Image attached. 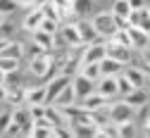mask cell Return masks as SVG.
<instances>
[{"instance_id": "38", "label": "cell", "mask_w": 150, "mask_h": 138, "mask_svg": "<svg viewBox=\"0 0 150 138\" xmlns=\"http://www.w3.org/2000/svg\"><path fill=\"white\" fill-rule=\"evenodd\" d=\"M12 122V112H3L0 114V136H3V131H5V126Z\"/></svg>"}, {"instance_id": "4", "label": "cell", "mask_w": 150, "mask_h": 138, "mask_svg": "<svg viewBox=\"0 0 150 138\" xmlns=\"http://www.w3.org/2000/svg\"><path fill=\"white\" fill-rule=\"evenodd\" d=\"M69 86L74 88V95H76V100H81V98H86L88 93L96 91V81H91V79H88V76H83L81 71H76V74L71 76Z\"/></svg>"}, {"instance_id": "32", "label": "cell", "mask_w": 150, "mask_h": 138, "mask_svg": "<svg viewBox=\"0 0 150 138\" xmlns=\"http://www.w3.org/2000/svg\"><path fill=\"white\" fill-rule=\"evenodd\" d=\"M38 29L45 31V33H55V31L60 29V22H57V19H48V17H43L41 22H38Z\"/></svg>"}, {"instance_id": "21", "label": "cell", "mask_w": 150, "mask_h": 138, "mask_svg": "<svg viewBox=\"0 0 150 138\" xmlns=\"http://www.w3.org/2000/svg\"><path fill=\"white\" fill-rule=\"evenodd\" d=\"M43 117H45L52 126H67V119L62 117V112L55 107V105H48V103H45V114H43Z\"/></svg>"}, {"instance_id": "44", "label": "cell", "mask_w": 150, "mask_h": 138, "mask_svg": "<svg viewBox=\"0 0 150 138\" xmlns=\"http://www.w3.org/2000/svg\"><path fill=\"white\" fill-rule=\"evenodd\" d=\"M0 19H3V17H0Z\"/></svg>"}, {"instance_id": "31", "label": "cell", "mask_w": 150, "mask_h": 138, "mask_svg": "<svg viewBox=\"0 0 150 138\" xmlns=\"http://www.w3.org/2000/svg\"><path fill=\"white\" fill-rule=\"evenodd\" d=\"M50 3H52L55 10H57L60 19H62L64 14H71V0H50Z\"/></svg>"}, {"instance_id": "1", "label": "cell", "mask_w": 150, "mask_h": 138, "mask_svg": "<svg viewBox=\"0 0 150 138\" xmlns=\"http://www.w3.org/2000/svg\"><path fill=\"white\" fill-rule=\"evenodd\" d=\"M91 24H93V29L98 31V36H100V38H105V41H107V38L117 31L115 14H112V12H100V14H96Z\"/></svg>"}, {"instance_id": "5", "label": "cell", "mask_w": 150, "mask_h": 138, "mask_svg": "<svg viewBox=\"0 0 150 138\" xmlns=\"http://www.w3.org/2000/svg\"><path fill=\"white\" fill-rule=\"evenodd\" d=\"M126 24L129 26H136V29H143V31H150V12H148V5L145 7H138V10H131L126 14Z\"/></svg>"}, {"instance_id": "18", "label": "cell", "mask_w": 150, "mask_h": 138, "mask_svg": "<svg viewBox=\"0 0 150 138\" xmlns=\"http://www.w3.org/2000/svg\"><path fill=\"white\" fill-rule=\"evenodd\" d=\"M57 31H60V36L64 38L67 45H79V43H81L79 31H76V24H64V26H60ZM83 45H86V43H83Z\"/></svg>"}, {"instance_id": "17", "label": "cell", "mask_w": 150, "mask_h": 138, "mask_svg": "<svg viewBox=\"0 0 150 138\" xmlns=\"http://www.w3.org/2000/svg\"><path fill=\"white\" fill-rule=\"evenodd\" d=\"M105 103H107V98H103L100 93H88L86 98H81V107L83 110H88V112H93V110H100V107H105Z\"/></svg>"}, {"instance_id": "9", "label": "cell", "mask_w": 150, "mask_h": 138, "mask_svg": "<svg viewBox=\"0 0 150 138\" xmlns=\"http://www.w3.org/2000/svg\"><path fill=\"white\" fill-rule=\"evenodd\" d=\"M12 122L19 124V129H22L24 136H29V131H31V126H33V117H31L29 107H22V105H19V107L12 112Z\"/></svg>"}, {"instance_id": "40", "label": "cell", "mask_w": 150, "mask_h": 138, "mask_svg": "<svg viewBox=\"0 0 150 138\" xmlns=\"http://www.w3.org/2000/svg\"><path fill=\"white\" fill-rule=\"evenodd\" d=\"M41 52H45V50H43L41 45H36V43L31 45V57H36V55H41Z\"/></svg>"}, {"instance_id": "22", "label": "cell", "mask_w": 150, "mask_h": 138, "mask_svg": "<svg viewBox=\"0 0 150 138\" xmlns=\"http://www.w3.org/2000/svg\"><path fill=\"white\" fill-rule=\"evenodd\" d=\"M33 43L41 45L45 52H55V50H52V33H45V31H41V29H33Z\"/></svg>"}, {"instance_id": "25", "label": "cell", "mask_w": 150, "mask_h": 138, "mask_svg": "<svg viewBox=\"0 0 150 138\" xmlns=\"http://www.w3.org/2000/svg\"><path fill=\"white\" fill-rule=\"evenodd\" d=\"M19 84H24V76H22L19 69H10V71H5V76H3V86H19Z\"/></svg>"}, {"instance_id": "33", "label": "cell", "mask_w": 150, "mask_h": 138, "mask_svg": "<svg viewBox=\"0 0 150 138\" xmlns=\"http://www.w3.org/2000/svg\"><path fill=\"white\" fill-rule=\"evenodd\" d=\"M129 91H134V86H131V81L124 76V74H117V95H126Z\"/></svg>"}, {"instance_id": "36", "label": "cell", "mask_w": 150, "mask_h": 138, "mask_svg": "<svg viewBox=\"0 0 150 138\" xmlns=\"http://www.w3.org/2000/svg\"><path fill=\"white\" fill-rule=\"evenodd\" d=\"M0 69H3V71L19 69V60H12V57H0Z\"/></svg>"}, {"instance_id": "23", "label": "cell", "mask_w": 150, "mask_h": 138, "mask_svg": "<svg viewBox=\"0 0 150 138\" xmlns=\"http://www.w3.org/2000/svg\"><path fill=\"white\" fill-rule=\"evenodd\" d=\"M43 19V12H41V7H33L29 14H26V19H24V29H29V31H33V29H38V22Z\"/></svg>"}, {"instance_id": "43", "label": "cell", "mask_w": 150, "mask_h": 138, "mask_svg": "<svg viewBox=\"0 0 150 138\" xmlns=\"http://www.w3.org/2000/svg\"><path fill=\"white\" fill-rule=\"evenodd\" d=\"M3 76H5V71H3V69H0V84H3Z\"/></svg>"}, {"instance_id": "26", "label": "cell", "mask_w": 150, "mask_h": 138, "mask_svg": "<svg viewBox=\"0 0 150 138\" xmlns=\"http://www.w3.org/2000/svg\"><path fill=\"white\" fill-rule=\"evenodd\" d=\"M79 71H81L83 76H88L91 81H98V79H100V67H98V62H88V64H81V67H79Z\"/></svg>"}, {"instance_id": "37", "label": "cell", "mask_w": 150, "mask_h": 138, "mask_svg": "<svg viewBox=\"0 0 150 138\" xmlns=\"http://www.w3.org/2000/svg\"><path fill=\"white\" fill-rule=\"evenodd\" d=\"M12 24L10 22H3V19H0V38H3V41H7V38L12 36Z\"/></svg>"}, {"instance_id": "7", "label": "cell", "mask_w": 150, "mask_h": 138, "mask_svg": "<svg viewBox=\"0 0 150 138\" xmlns=\"http://www.w3.org/2000/svg\"><path fill=\"white\" fill-rule=\"evenodd\" d=\"M67 126H71V136H76V138H96L98 136V126L93 124L91 119L88 122H69Z\"/></svg>"}, {"instance_id": "41", "label": "cell", "mask_w": 150, "mask_h": 138, "mask_svg": "<svg viewBox=\"0 0 150 138\" xmlns=\"http://www.w3.org/2000/svg\"><path fill=\"white\" fill-rule=\"evenodd\" d=\"M3 100H5V86L0 84V103H3Z\"/></svg>"}, {"instance_id": "10", "label": "cell", "mask_w": 150, "mask_h": 138, "mask_svg": "<svg viewBox=\"0 0 150 138\" xmlns=\"http://www.w3.org/2000/svg\"><path fill=\"white\" fill-rule=\"evenodd\" d=\"M96 93H100L103 98H115L117 95V76H100L96 81Z\"/></svg>"}, {"instance_id": "29", "label": "cell", "mask_w": 150, "mask_h": 138, "mask_svg": "<svg viewBox=\"0 0 150 138\" xmlns=\"http://www.w3.org/2000/svg\"><path fill=\"white\" fill-rule=\"evenodd\" d=\"M129 12H131L129 0H115V5H112V14H115V17H124V19H126Z\"/></svg>"}, {"instance_id": "30", "label": "cell", "mask_w": 150, "mask_h": 138, "mask_svg": "<svg viewBox=\"0 0 150 138\" xmlns=\"http://www.w3.org/2000/svg\"><path fill=\"white\" fill-rule=\"evenodd\" d=\"M17 10H19V3L17 0H0V17H10V14H14Z\"/></svg>"}, {"instance_id": "3", "label": "cell", "mask_w": 150, "mask_h": 138, "mask_svg": "<svg viewBox=\"0 0 150 138\" xmlns=\"http://www.w3.org/2000/svg\"><path fill=\"white\" fill-rule=\"evenodd\" d=\"M105 55L112 57V60H117L122 64H129L131 57H134V50H131L129 45H122V43H115V41H105Z\"/></svg>"}, {"instance_id": "14", "label": "cell", "mask_w": 150, "mask_h": 138, "mask_svg": "<svg viewBox=\"0 0 150 138\" xmlns=\"http://www.w3.org/2000/svg\"><path fill=\"white\" fill-rule=\"evenodd\" d=\"M29 136H33V138H52V124L45 119V117L33 119V126H31Z\"/></svg>"}, {"instance_id": "19", "label": "cell", "mask_w": 150, "mask_h": 138, "mask_svg": "<svg viewBox=\"0 0 150 138\" xmlns=\"http://www.w3.org/2000/svg\"><path fill=\"white\" fill-rule=\"evenodd\" d=\"M74 100H76L74 88H71V86H64L57 95H55V100H52L50 105H55V107H64V105H74Z\"/></svg>"}, {"instance_id": "11", "label": "cell", "mask_w": 150, "mask_h": 138, "mask_svg": "<svg viewBox=\"0 0 150 138\" xmlns=\"http://www.w3.org/2000/svg\"><path fill=\"white\" fill-rule=\"evenodd\" d=\"M5 100L12 107L26 105V88H24V84H19V86H5Z\"/></svg>"}, {"instance_id": "39", "label": "cell", "mask_w": 150, "mask_h": 138, "mask_svg": "<svg viewBox=\"0 0 150 138\" xmlns=\"http://www.w3.org/2000/svg\"><path fill=\"white\" fill-rule=\"evenodd\" d=\"M148 0H129V7L131 10H138V7H145Z\"/></svg>"}, {"instance_id": "15", "label": "cell", "mask_w": 150, "mask_h": 138, "mask_svg": "<svg viewBox=\"0 0 150 138\" xmlns=\"http://www.w3.org/2000/svg\"><path fill=\"white\" fill-rule=\"evenodd\" d=\"M124 103L126 105H131V107H145L148 105V91L145 88H134V91H129L126 95H124Z\"/></svg>"}, {"instance_id": "2", "label": "cell", "mask_w": 150, "mask_h": 138, "mask_svg": "<svg viewBox=\"0 0 150 138\" xmlns=\"http://www.w3.org/2000/svg\"><path fill=\"white\" fill-rule=\"evenodd\" d=\"M134 114H136V110L131 107V105H126L124 100H122V103H115V105H110V107H107V117H110V122H112V124L134 122Z\"/></svg>"}, {"instance_id": "42", "label": "cell", "mask_w": 150, "mask_h": 138, "mask_svg": "<svg viewBox=\"0 0 150 138\" xmlns=\"http://www.w3.org/2000/svg\"><path fill=\"white\" fill-rule=\"evenodd\" d=\"M19 5H31V0H17Z\"/></svg>"}, {"instance_id": "12", "label": "cell", "mask_w": 150, "mask_h": 138, "mask_svg": "<svg viewBox=\"0 0 150 138\" xmlns=\"http://www.w3.org/2000/svg\"><path fill=\"white\" fill-rule=\"evenodd\" d=\"M122 74L131 81V86H134V88H145V84H148V74H145L143 69H138V67H129V64H124Z\"/></svg>"}, {"instance_id": "35", "label": "cell", "mask_w": 150, "mask_h": 138, "mask_svg": "<svg viewBox=\"0 0 150 138\" xmlns=\"http://www.w3.org/2000/svg\"><path fill=\"white\" fill-rule=\"evenodd\" d=\"M3 136H5V138H17V136H24V133H22L19 124H14V122H10V124L5 126V131H3Z\"/></svg>"}, {"instance_id": "20", "label": "cell", "mask_w": 150, "mask_h": 138, "mask_svg": "<svg viewBox=\"0 0 150 138\" xmlns=\"http://www.w3.org/2000/svg\"><path fill=\"white\" fill-rule=\"evenodd\" d=\"M0 57H12V60H22L24 57V45L22 43H7L0 48Z\"/></svg>"}, {"instance_id": "24", "label": "cell", "mask_w": 150, "mask_h": 138, "mask_svg": "<svg viewBox=\"0 0 150 138\" xmlns=\"http://www.w3.org/2000/svg\"><path fill=\"white\" fill-rule=\"evenodd\" d=\"M38 103H45V88L43 86L26 91V105H38Z\"/></svg>"}, {"instance_id": "28", "label": "cell", "mask_w": 150, "mask_h": 138, "mask_svg": "<svg viewBox=\"0 0 150 138\" xmlns=\"http://www.w3.org/2000/svg\"><path fill=\"white\" fill-rule=\"evenodd\" d=\"M98 136H105V138H119V131H117V124L112 122H105L98 126Z\"/></svg>"}, {"instance_id": "27", "label": "cell", "mask_w": 150, "mask_h": 138, "mask_svg": "<svg viewBox=\"0 0 150 138\" xmlns=\"http://www.w3.org/2000/svg\"><path fill=\"white\" fill-rule=\"evenodd\" d=\"M93 10V0H71V14H88Z\"/></svg>"}, {"instance_id": "34", "label": "cell", "mask_w": 150, "mask_h": 138, "mask_svg": "<svg viewBox=\"0 0 150 138\" xmlns=\"http://www.w3.org/2000/svg\"><path fill=\"white\" fill-rule=\"evenodd\" d=\"M117 131H119V138H134V136H136V129H134V124H131V122L117 124Z\"/></svg>"}, {"instance_id": "6", "label": "cell", "mask_w": 150, "mask_h": 138, "mask_svg": "<svg viewBox=\"0 0 150 138\" xmlns=\"http://www.w3.org/2000/svg\"><path fill=\"white\" fill-rule=\"evenodd\" d=\"M69 81H71V76H69V74H57V76H52V79H50V84L45 86V103L50 105V103L55 100V95H57L64 86H69Z\"/></svg>"}, {"instance_id": "8", "label": "cell", "mask_w": 150, "mask_h": 138, "mask_svg": "<svg viewBox=\"0 0 150 138\" xmlns=\"http://www.w3.org/2000/svg\"><path fill=\"white\" fill-rule=\"evenodd\" d=\"M126 33H129V41H131V50H148V43H150L148 31L136 29V26H126Z\"/></svg>"}, {"instance_id": "16", "label": "cell", "mask_w": 150, "mask_h": 138, "mask_svg": "<svg viewBox=\"0 0 150 138\" xmlns=\"http://www.w3.org/2000/svg\"><path fill=\"white\" fill-rule=\"evenodd\" d=\"M98 67H100V76H117V74H122V69H124L122 62L112 60V57H107V55L98 62Z\"/></svg>"}, {"instance_id": "13", "label": "cell", "mask_w": 150, "mask_h": 138, "mask_svg": "<svg viewBox=\"0 0 150 138\" xmlns=\"http://www.w3.org/2000/svg\"><path fill=\"white\" fill-rule=\"evenodd\" d=\"M76 31H79V38L81 43H93V41H105V38L98 36V31L93 29L91 22H86V19H81V22H76Z\"/></svg>"}]
</instances>
